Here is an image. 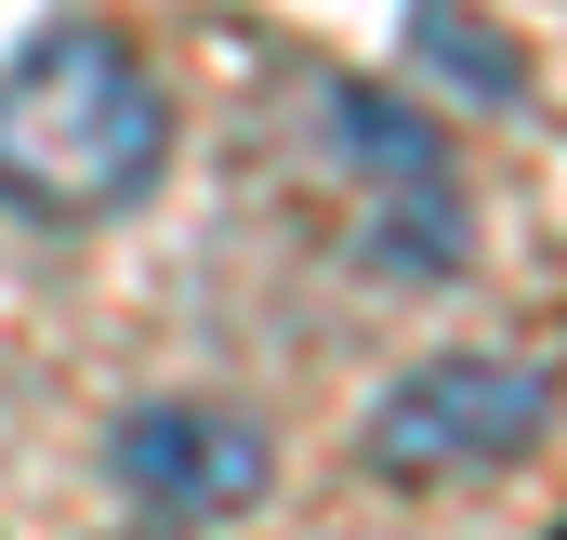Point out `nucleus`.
I'll return each mask as SVG.
<instances>
[{
    "instance_id": "nucleus-1",
    "label": "nucleus",
    "mask_w": 567,
    "mask_h": 540,
    "mask_svg": "<svg viewBox=\"0 0 567 540\" xmlns=\"http://www.w3.org/2000/svg\"><path fill=\"white\" fill-rule=\"evenodd\" d=\"M172 172V93L133 40L40 27L0 66V211L13 225H106Z\"/></svg>"
},
{
    "instance_id": "nucleus-2",
    "label": "nucleus",
    "mask_w": 567,
    "mask_h": 540,
    "mask_svg": "<svg viewBox=\"0 0 567 540\" xmlns=\"http://www.w3.org/2000/svg\"><path fill=\"white\" fill-rule=\"evenodd\" d=\"M555 422V383L528 356H423L370 396V475L396 488H462V475H515Z\"/></svg>"
},
{
    "instance_id": "nucleus-3",
    "label": "nucleus",
    "mask_w": 567,
    "mask_h": 540,
    "mask_svg": "<svg viewBox=\"0 0 567 540\" xmlns=\"http://www.w3.org/2000/svg\"><path fill=\"white\" fill-rule=\"evenodd\" d=\"M106 488L133 515H172V528H225V515H251L278 488V448H265L251 408H225V396H145L106 435Z\"/></svg>"
},
{
    "instance_id": "nucleus-4",
    "label": "nucleus",
    "mask_w": 567,
    "mask_h": 540,
    "mask_svg": "<svg viewBox=\"0 0 567 540\" xmlns=\"http://www.w3.org/2000/svg\"><path fill=\"white\" fill-rule=\"evenodd\" d=\"M330 133H343V158H357V185L383 198L370 211V251L396 277H449L462 264V185H449V158H435V133L396 106V93H330Z\"/></svg>"
},
{
    "instance_id": "nucleus-5",
    "label": "nucleus",
    "mask_w": 567,
    "mask_h": 540,
    "mask_svg": "<svg viewBox=\"0 0 567 540\" xmlns=\"http://www.w3.org/2000/svg\"><path fill=\"white\" fill-rule=\"evenodd\" d=\"M410 40H423V66H449L462 93H502V106L528 93V53H515V40H488L462 0H410Z\"/></svg>"
}]
</instances>
